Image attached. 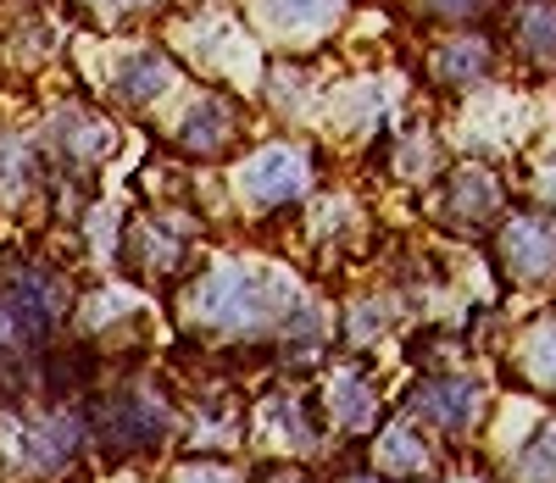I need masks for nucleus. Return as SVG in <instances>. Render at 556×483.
<instances>
[{
    "mask_svg": "<svg viewBox=\"0 0 556 483\" xmlns=\"http://www.w3.org/2000/svg\"><path fill=\"white\" fill-rule=\"evenodd\" d=\"M190 317L206 328H223V333H251V328H278L285 317H301V301H295V283L285 272L228 262L195 283Z\"/></svg>",
    "mask_w": 556,
    "mask_h": 483,
    "instance_id": "obj_1",
    "label": "nucleus"
},
{
    "mask_svg": "<svg viewBox=\"0 0 556 483\" xmlns=\"http://www.w3.org/2000/svg\"><path fill=\"white\" fill-rule=\"evenodd\" d=\"M306 189V156L290 151V144H273V151L251 156L240 167V195L251 206H278V201H295Z\"/></svg>",
    "mask_w": 556,
    "mask_h": 483,
    "instance_id": "obj_2",
    "label": "nucleus"
},
{
    "mask_svg": "<svg viewBox=\"0 0 556 483\" xmlns=\"http://www.w3.org/2000/svg\"><path fill=\"white\" fill-rule=\"evenodd\" d=\"M501 256L518 278H551L556 272V228H545V217H513L501 228Z\"/></svg>",
    "mask_w": 556,
    "mask_h": 483,
    "instance_id": "obj_3",
    "label": "nucleus"
},
{
    "mask_svg": "<svg viewBox=\"0 0 556 483\" xmlns=\"http://www.w3.org/2000/svg\"><path fill=\"white\" fill-rule=\"evenodd\" d=\"M412 406L424 417H434L440 428H468L479 411V383L473 378H434L412 395Z\"/></svg>",
    "mask_w": 556,
    "mask_h": 483,
    "instance_id": "obj_4",
    "label": "nucleus"
},
{
    "mask_svg": "<svg viewBox=\"0 0 556 483\" xmlns=\"http://www.w3.org/2000/svg\"><path fill=\"white\" fill-rule=\"evenodd\" d=\"M451 217H462L468 228H490L501 217V183L484 167H456L451 178Z\"/></svg>",
    "mask_w": 556,
    "mask_h": 483,
    "instance_id": "obj_5",
    "label": "nucleus"
},
{
    "mask_svg": "<svg viewBox=\"0 0 556 483\" xmlns=\"http://www.w3.org/2000/svg\"><path fill=\"white\" fill-rule=\"evenodd\" d=\"M256 17L273 34H317L340 17V0H256Z\"/></svg>",
    "mask_w": 556,
    "mask_h": 483,
    "instance_id": "obj_6",
    "label": "nucleus"
},
{
    "mask_svg": "<svg viewBox=\"0 0 556 483\" xmlns=\"http://www.w3.org/2000/svg\"><path fill=\"white\" fill-rule=\"evenodd\" d=\"M173 84V67H167V56L162 51H134L123 67H117V94L123 101H156V94Z\"/></svg>",
    "mask_w": 556,
    "mask_h": 483,
    "instance_id": "obj_7",
    "label": "nucleus"
},
{
    "mask_svg": "<svg viewBox=\"0 0 556 483\" xmlns=\"http://www.w3.org/2000/svg\"><path fill=\"white\" fill-rule=\"evenodd\" d=\"M235 139V106L206 94L195 112H184V144L190 151H223V144Z\"/></svg>",
    "mask_w": 556,
    "mask_h": 483,
    "instance_id": "obj_8",
    "label": "nucleus"
},
{
    "mask_svg": "<svg viewBox=\"0 0 556 483\" xmlns=\"http://www.w3.org/2000/svg\"><path fill=\"white\" fill-rule=\"evenodd\" d=\"M513 34L534 62H545V67L556 62V7L551 0H523L518 17H513Z\"/></svg>",
    "mask_w": 556,
    "mask_h": 483,
    "instance_id": "obj_9",
    "label": "nucleus"
},
{
    "mask_svg": "<svg viewBox=\"0 0 556 483\" xmlns=\"http://www.w3.org/2000/svg\"><path fill=\"white\" fill-rule=\"evenodd\" d=\"M440 78L445 84H473V78H484L490 73V51H484V45L479 39H456L451 45V51H440Z\"/></svg>",
    "mask_w": 556,
    "mask_h": 483,
    "instance_id": "obj_10",
    "label": "nucleus"
},
{
    "mask_svg": "<svg viewBox=\"0 0 556 483\" xmlns=\"http://www.w3.org/2000/svg\"><path fill=\"white\" fill-rule=\"evenodd\" d=\"M523 367H529L534 383H551V390H556V317L540 322L523 340Z\"/></svg>",
    "mask_w": 556,
    "mask_h": 483,
    "instance_id": "obj_11",
    "label": "nucleus"
},
{
    "mask_svg": "<svg viewBox=\"0 0 556 483\" xmlns=\"http://www.w3.org/2000/svg\"><path fill=\"white\" fill-rule=\"evenodd\" d=\"M384 467H390V472H412V467H424V445H417L406 428H390V433H384Z\"/></svg>",
    "mask_w": 556,
    "mask_h": 483,
    "instance_id": "obj_12",
    "label": "nucleus"
},
{
    "mask_svg": "<svg viewBox=\"0 0 556 483\" xmlns=\"http://www.w3.org/2000/svg\"><path fill=\"white\" fill-rule=\"evenodd\" d=\"M334 406H340V417H345L351 428H367V417H374V395H362V383H356V378H340Z\"/></svg>",
    "mask_w": 556,
    "mask_h": 483,
    "instance_id": "obj_13",
    "label": "nucleus"
},
{
    "mask_svg": "<svg viewBox=\"0 0 556 483\" xmlns=\"http://www.w3.org/2000/svg\"><path fill=\"white\" fill-rule=\"evenodd\" d=\"M523 472L540 483V478H551L556 483V428H545L540 440L529 445V456H523Z\"/></svg>",
    "mask_w": 556,
    "mask_h": 483,
    "instance_id": "obj_14",
    "label": "nucleus"
},
{
    "mask_svg": "<svg viewBox=\"0 0 556 483\" xmlns=\"http://www.w3.org/2000/svg\"><path fill=\"white\" fill-rule=\"evenodd\" d=\"M173 483H240L228 467H212V461H190V467H178Z\"/></svg>",
    "mask_w": 556,
    "mask_h": 483,
    "instance_id": "obj_15",
    "label": "nucleus"
},
{
    "mask_svg": "<svg viewBox=\"0 0 556 483\" xmlns=\"http://www.w3.org/2000/svg\"><path fill=\"white\" fill-rule=\"evenodd\" d=\"M540 195L556 206V151H545V156H540Z\"/></svg>",
    "mask_w": 556,
    "mask_h": 483,
    "instance_id": "obj_16",
    "label": "nucleus"
},
{
    "mask_svg": "<svg viewBox=\"0 0 556 483\" xmlns=\"http://www.w3.org/2000/svg\"><path fill=\"white\" fill-rule=\"evenodd\" d=\"M434 7H440V12H462V17H468V12H479V7H484V0H434Z\"/></svg>",
    "mask_w": 556,
    "mask_h": 483,
    "instance_id": "obj_17",
    "label": "nucleus"
},
{
    "mask_svg": "<svg viewBox=\"0 0 556 483\" xmlns=\"http://www.w3.org/2000/svg\"><path fill=\"white\" fill-rule=\"evenodd\" d=\"M96 7H151V0H96Z\"/></svg>",
    "mask_w": 556,
    "mask_h": 483,
    "instance_id": "obj_18",
    "label": "nucleus"
}]
</instances>
